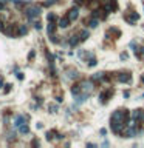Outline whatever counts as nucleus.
I'll use <instances>...</instances> for the list:
<instances>
[{"label": "nucleus", "mask_w": 144, "mask_h": 148, "mask_svg": "<svg viewBox=\"0 0 144 148\" xmlns=\"http://www.w3.org/2000/svg\"><path fill=\"white\" fill-rule=\"evenodd\" d=\"M127 119H129V113H127V110H124V108L115 110L112 117H110V120H116V122H121V123H126Z\"/></svg>", "instance_id": "obj_1"}, {"label": "nucleus", "mask_w": 144, "mask_h": 148, "mask_svg": "<svg viewBox=\"0 0 144 148\" xmlns=\"http://www.w3.org/2000/svg\"><path fill=\"white\" fill-rule=\"evenodd\" d=\"M40 11H42V9H40V6H36V5H34V6H26V8H25V14L28 16V19H31V20H33L34 17H37L40 14Z\"/></svg>", "instance_id": "obj_2"}, {"label": "nucleus", "mask_w": 144, "mask_h": 148, "mask_svg": "<svg viewBox=\"0 0 144 148\" xmlns=\"http://www.w3.org/2000/svg\"><path fill=\"white\" fill-rule=\"evenodd\" d=\"M81 90H82V93H85V94H90L93 91V88H94V83H93V80H82L81 83Z\"/></svg>", "instance_id": "obj_3"}, {"label": "nucleus", "mask_w": 144, "mask_h": 148, "mask_svg": "<svg viewBox=\"0 0 144 148\" xmlns=\"http://www.w3.org/2000/svg\"><path fill=\"white\" fill-rule=\"evenodd\" d=\"M116 8H118V2L116 0H105L104 2L105 13H113V11H116Z\"/></svg>", "instance_id": "obj_4"}, {"label": "nucleus", "mask_w": 144, "mask_h": 148, "mask_svg": "<svg viewBox=\"0 0 144 148\" xmlns=\"http://www.w3.org/2000/svg\"><path fill=\"white\" fill-rule=\"evenodd\" d=\"M132 119L136 120L138 123H144V111L143 110H133L132 111Z\"/></svg>", "instance_id": "obj_5"}, {"label": "nucleus", "mask_w": 144, "mask_h": 148, "mask_svg": "<svg viewBox=\"0 0 144 148\" xmlns=\"http://www.w3.org/2000/svg\"><path fill=\"white\" fill-rule=\"evenodd\" d=\"M113 93H115V91H113V88H109L107 91H102V93H101V96H99V99H101V104H107V102H109V99H110V97L113 96Z\"/></svg>", "instance_id": "obj_6"}, {"label": "nucleus", "mask_w": 144, "mask_h": 148, "mask_svg": "<svg viewBox=\"0 0 144 148\" xmlns=\"http://www.w3.org/2000/svg\"><path fill=\"white\" fill-rule=\"evenodd\" d=\"M116 79H118L119 83H130V80H132V74L127 73V71H124V73H119Z\"/></svg>", "instance_id": "obj_7"}, {"label": "nucleus", "mask_w": 144, "mask_h": 148, "mask_svg": "<svg viewBox=\"0 0 144 148\" xmlns=\"http://www.w3.org/2000/svg\"><path fill=\"white\" fill-rule=\"evenodd\" d=\"M3 31L8 37H13V36H17V25L13 26V25H8L6 28H3Z\"/></svg>", "instance_id": "obj_8"}, {"label": "nucleus", "mask_w": 144, "mask_h": 148, "mask_svg": "<svg viewBox=\"0 0 144 148\" xmlns=\"http://www.w3.org/2000/svg\"><path fill=\"white\" fill-rule=\"evenodd\" d=\"M67 16H68V19H70V20H76V19L79 17V9L74 6V8H71L70 11H68Z\"/></svg>", "instance_id": "obj_9"}, {"label": "nucleus", "mask_w": 144, "mask_h": 148, "mask_svg": "<svg viewBox=\"0 0 144 148\" xmlns=\"http://www.w3.org/2000/svg\"><path fill=\"white\" fill-rule=\"evenodd\" d=\"M138 19H139V16L136 13H130V14H127V16H126V22H129L130 25H133Z\"/></svg>", "instance_id": "obj_10"}, {"label": "nucleus", "mask_w": 144, "mask_h": 148, "mask_svg": "<svg viewBox=\"0 0 144 148\" xmlns=\"http://www.w3.org/2000/svg\"><path fill=\"white\" fill-rule=\"evenodd\" d=\"M70 19H68V16H65V17H62V19H60V20H59V26H60V28H67V26H70Z\"/></svg>", "instance_id": "obj_11"}, {"label": "nucleus", "mask_w": 144, "mask_h": 148, "mask_svg": "<svg viewBox=\"0 0 144 148\" xmlns=\"http://www.w3.org/2000/svg\"><path fill=\"white\" fill-rule=\"evenodd\" d=\"M54 31H56V23H54V22H48V28H47L48 36H53Z\"/></svg>", "instance_id": "obj_12"}, {"label": "nucleus", "mask_w": 144, "mask_h": 148, "mask_svg": "<svg viewBox=\"0 0 144 148\" xmlns=\"http://www.w3.org/2000/svg\"><path fill=\"white\" fill-rule=\"evenodd\" d=\"M22 123H26V117L25 116H17L16 122H14V127H20Z\"/></svg>", "instance_id": "obj_13"}, {"label": "nucleus", "mask_w": 144, "mask_h": 148, "mask_svg": "<svg viewBox=\"0 0 144 148\" xmlns=\"http://www.w3.org/2000/svg\"><path fill=\"white\" fill-rule=\"evenodd\" d=\"M79 42H81L79 36H71V37H70V42H68V43H70V46H76Z\"/></svg>", "instance_id": "obj_14"}, {"label": "nucleus", "mask_w": 144, "mask_h": 148, "mask_svg": "<svg viewBox=\"0 0 144 148\" xmlns=\"http://www.w3.org/2000/svg\"><path fill=\"white\" fill-rule=\"evenodd\" d=\"M104 79H105L104 73H96V74H93V76H92V80H93V82H98V80H104Z\"/></svg>", "instance_id": "obj_15"}, {"label": "nucleus", "mask_w": 144, "mask_h": 148, "mask_svg": "<svg viewBox=\"0 0 144 148\" xmlns=\"http://www.w3.org/2000/svg\"><path fill=\"white\" fill-rule=\"evenodd\" d=\"M19 131H20L22 134H28V133H29V127H28V123H22L20 127H19Z\"/></svg>", "instance_id": "obj_16"}, {"label": "nucleus", "mask_w": 144, "mask_h": 148, "mask_svg": "<svg viewBox=\"0 0 144 148\" xmlns=\"http://www.w3.org/2000/svg\"><path fill=\"white\" fill-rule=\"evenodd\" d=\"M26 33H28V28H26L25 25H20V26H19V29H17V36H25Z\"/></svg>", "instance_id": "obj_17"}, {"label": "nucleus", "mask_w": 144, "mask_h": 148, "mask_svg": "<svg viewBox=\"0 0 144 148\" xmlns=\"http://www.w3.org/2000/svg\"><path fill=\"white\" fill-rule=\"evenodd\" d=\"M79 93H82L81 85H73V86H71V94H73V96H78Z\"/></svg>", "instance_id": "obj_18"}, {"label": "nucleus", "mask_w": 144, "mask_h": 148, "mask_svg": "<svg viewBox=\"0 0 144 148\" xmlns=\"http://www.w3.org/2000/svg\"><path fill=\"white\" fill-rule=\"evenodd\" d=\"M88 36H90V33L87 31V29H82L81 34H79V39H81V40H87V39H88Z\"/></svg>", "instance_id": "obj_19"}, {"label": "nucleus", "mask_w": 144, "mask_h": 148, "mask_svg": "<svg viewBox=\"0 0 144 148\" xmlns=\"http://www.w3.org/2000/svg\"><path fill=\"white\" fill-rule=\"evenodd\" d=\"M67 76H68L70 79H76V77H78V71H76V70H70Z\"/></svg>", "instance_id": "obj_20"}, {"label": "nucleus", "mask_w": 144, "mask_h": 148, "mask_svg": "<svg viewBox=\"0 0 144 148\" xmlns=\"http://www.w3.org/2000/svg\"><path fill=\"white\" fill-rule=\"evenodd\" d=\"M88 26H90V28H96V26H98V19H90V20H88Z\"/></svg>", "instance_id": "obj_21"}, {"label": "nucleus", "mask_w": 144, "mask_h": 148, "mask_svg": "<svg viewBox=\"0 0 144 148\" xmlns=\"http://www.w3.org/2000/svg\"><path fill=\"white\" fill-rule=\"evenodd\" d=\"M48 22H54L56 20V19H58V17H56V14H53V13H50V14H48Z\"/></svg>", "instance_id": "obj_22"}, {"label": "nucleus", "mask_w": 144, "mask_h": 148, "mask_svg": "<svg viewBox=\"0 0 144 148\" xmlns=\"http://www.w3.org/2000/svg\"><path fill=\"white\" fill-rule=\"evenodd\" d=\"M96 59H94L93 57V56H92V57H90V60H88V66H94V65H96Z\"/></svg>", "instance_id": "obj_23"}, {"label": "nucleus", "mask_w": 144, "mask_h": 148, "mask_svg": "<svg viewBox=\"0 0 144 148\" xmlns=\"http://www.w3.org/2000/svg\"><path fill=\"white\" fill-rule=\"evenodd\" d=\"M53 134H54V131H48V133H47V139L51 140V139H53Z\"/></svg>", "instance_id": "obj_24"}, {"label": "nucleus", "mask_w": 144, "mask_h": 148, "mask_svg": "<svg viewBox=\"0 0 144 148\" xmlns=\"http://www.w3.org/2000/svg\"><path fill=\"white\" fill-rule=\"evenodd\" d=\"M34 56H36V52L31 51V52H29V56H28V59H29V60H33V59H34Z\"/></svg>", "instance_id": "obj_25"}, {"label": "nucleus", "mask_w": 144, "mask_h": 148, "mask_svg": "<svg viewBox=\"0 0 144 148\" xmlns=\"http://www.w3.org/2000/svg\"><path fill=\"white\" fill-rule=\"evenodd\" d=\"M53 3H54V0H48V2H45V6H51Z\"/></svg>", "instance_id": "obj_26"}, {"label": "nucleus", "mask_w": 144, "mask_h": 148, "mask_svg": "<svg viewBox=\"0 0 144 148\" xmlns=\"http://www.w3.org/2000/svg\"><path fill=\"white\" fill-rule=\"evenodd\" d=\"M74 3L76 5H82V3H85V0H74Z\"/></svg>", "instance_id": "obj_27"}, {"label": "nucleus", "mask_w": 144, "mask_h": 148, "mask_svg": "<svg viewBox=\"0 0 144 148\" xmlns=\"http://www.w3.org/2000/svg\"><path fill=\"white\" fill-rule=\"evenodd\" d=\"M34 28H36V29H40L42 26H40V23H39V22H36V23H34Z\"/></svg>", "instance_id": "obj_28"}, {"label": "nucleus", "mask_w": 144, "mask_h": 148, "mask_svg": "<svg viewBox=\"0 0 144 148\" xmlns=\"http://www.w3.org/2000/svg\"><path fill=\"white\" fill-rule=\"evenodd\" d=\"M33 147H39V140L34 139V140H33Z\"/></svg>", "instance_id": "obj_29"}, {"label": "nucleus", "mask_w": 144, "mask_h": 148, "mask_svg": "<svg viewBox=\"0 0 144 148\" xmlns=\"http://www.w3.org/2000/svg\"><path fill=\"white\" fill-rule=\"evenodd\" d=\"M6 86V88H5V93H9V90H11V86H13V85H5Z\"/></svg>", "instance_id": "obj_30"}, {"label": "nucleus", "mask_w": 144, "mask_h": 148, "mask_svg": "<svg viewBox=\"0 0 144 148\" xmlns=\"http://www.w3.org/2000/svg\"><path fill=\"white\" fill-rule=\"evenodd\" d=\"M14 137H16V134H14V133H13V134H11V133H9V136H8V139L11 140V139H13L14 140Z\"/></svg>", "instance_id": "obj_31"}, {"label": "nucleus", "mask_w": 144, "mask_h": 148, "mask_svg": "<svg viewBox=\"0 0 144 148\" xmlns=\"http://www.w3.org/2000/svg\"><path fill=\"white\" fill-rule=\"evenodd\" d=\"M121 59H123V60L127 59V54H126V52H123V54H121Z\"/></svg>", "instance_id": "obj_32"}, {"label": "nucleus", "mask_w": 144, "mask_h": 148, "mask_svg": "<svg viewBox=\"0 0 144 148\" xmlns=\"http://www.w3.org/2000/svg\"><path fill=\"white\" fill-rule=\"evenodd\" d=\"M101 134L105 136V134H107V130H105V128H102V130H101Z\"/></svg>", "instance_id": "obj_33"}, {"label": "nucleus", "mask_w": 144, "mask_h": 148, "mask_svg": "<svg viewBox=\"0 0 144 148\" xmlns=\"http://www.w3.org/2000/svg\"><path fill=\"white\" fill-rule=\"evenodd\" d=\"M129 96H130V93H129V91H124V97H126V99H127Z\"/></svg>", "instance_id": "obj_34"}, {"label": "nucleus", "mask_w": 144, "mask_h": 148, "mask_svg": "<svg viewBox=\"0 0 144 148\" xmlns=\"http://www.w3.org/2000/svg\"><path fill=\"white\" fill-rule=\"evenodd\" d=\"M17 77H19V79H20V80H22V79H23V74H22V73H17Z\"/></svg>", "instance_id": "obj_35"}, {"label": "nucleus", "mask_w": 144, "mask_h": 148, "mask_svg": "<svg viewBox=\"0 0 144 148\" xmlns=\"http://www.w3.org/2000/svg\"><path fill=\"white\" fill-rule=\"evenodd\" d=\"M2 86H3V80L0 79V88H2Z\"/></svg>", "instance_id": "obj_36"}, {"label": "nucleus", "mask_w": 144, "mask_h": 148, "mask_svg": "<svg viewBox=\"0 0 144 148\" xmlns=\"http://www.w3.org/2000/svg\"><path fill=\"white\" fill-rule=\"evenodd\" d=\"M141 82H144V76H141Z\"/></svg>", "instance_id": "obj_37"}]
</instances>
